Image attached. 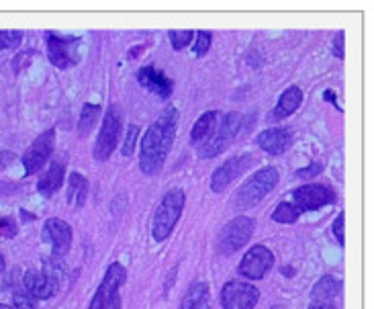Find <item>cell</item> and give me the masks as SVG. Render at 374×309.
<instances>
[{
  "mask_svg": "<svg viewBox=\"0 0 374 309\" xmlns=\"http://www.w3.org/2000/svg\"><path fill=\"white\" fill-rule=\"evenodd\" d=\"M176 125H178V111L176 107L164 109L160 117L148 127L141 143H139V168L144 175L154 177L158 175L172 150L176 139Z\"/></svg>",
  "mask_w": 374,
  "mask_h": 309,
  "instance_id": "cell-1",
  "label": "cell"
},
{
  "mask_svg": "<svg viewBox=\"0 0 374 309\" xmlns=\"http://www.w3.org/2000/svg\"><path fill=\"white\" fill-rule=\"evenodd\" d=\"M184 203H186V195L182 188H172L164 195V199L154 213V219H152V238L156 242H164L170 238V234L174 232V228L182 215Z\"/></svg>",
  "mask_w": 374,
  "mask_h": 309,
  "instance_id": "cell-2",
  "label": "cell"
},
{
  "mask_svg": "<svg viewBox=\"0 0 374 309\" xmlns=\"http://www.w3.org/2000/svg\"><path fill=\"white\" fill-rule=\"evenodd\" d=\"M278 181H280V175H278L276 168L268 166V168L258 170L252 179H248L244 185L239 186V190L235 192L233 205L237 209H250V207L258 205L260 201L266 199L268 192L274 190Z\"/></svg>",
  "mask_w": 374,
  "mask_h": 309,
  "instance_id": "cell-3",
  "label": "cell"
},
{
  "mask_svg": "<svg viewBox=\"0 0 374 309\" xmlns=\"http://www.w3.org/2000/svg\"><path fill=\"white\" fill-rule=\"evenodd\" d=\"M244 129V115L242 113H225L215 127L213 135L201 146L199 156L201 158H215L221 152H225L235 137L239 135V131Z\"/></svg>",
  "mask_w": 374,
  "mask_h": 309,
  "instance_id": "cell-4",
  "label": "cell"
},
{
  "mask_svg": "<svg viewBox=\"0 0 374 309\" xmlns=\"http://www.w3.org/2000/svg\"><path fill=\"white\" fill-rule=\"evenodd\" d=\"M123 133V109L119 105H108L103 127L97 135V143H95V160L97 162H107L110 154L117 150L119 139Z\"/></svg>",
  "mask_w": 374,
  "mask_h": 309,
  "instance_id": "cell-5",
  "label": "cell"
},
{
  "mask_svg": "<svg viewBox=\"0 0 374 309\" xmlns=\"http://www.w3.org/2000/svg\"><path fill=\"white\" fill-rule=\"evenodd\" d=\"M127 281V270L123 268V264L112 262L105 272L103 283L99 285L90 308L88 309H121V287Z\"/></svg>",
  "mask_w": 374,
  "mask_h": 309,
  "instance_id": "cell-6",
  "label": "cell"
},
{
  "mask_svg": "<svg viewBox=\"0 0 374 309\" xmlns=\"http://www.w3.org/2000/svg\"><path fill=\"white\" fill-rule=\"evenodd\" d=\"M254 219L248 215H237L235 219H231L219 234V242H217V252L223 256H231L237 250L246 246L254 234Z\"/></svg>",
  "mask_w": 374,
  "mask_h": 309,
  "instance_id": "cell-7",
  "label": "cell"
},
{
  "mask_svg": "<svg viewBox=\"0 0 374 309\" xmlns=\"http://www.w3.org/2000/svg\"><path fill=\"white\" fill-rule=\"evenodd\" d=\"M46 46H48V58L55 68L66 70L80 62V37L74 35H61L48 31L46 33Z\"/></svg>",
  "mask_w": 374,
  "mask_h": 309,
  "instance_id": "cell-8",
  "label": "cell"
},
{
  "mask_svg": "<svg viewBox=\"0 0 374 309\" xmlns=\"http://www.w3.org/2000/svg\"><path fill=\"white\" fill-rule=\"evenodd\" d=\"M54 148H55V129L54 127H50V129L43 131L41 135H37L35 141H33V143L29 146V150L25 152V156H23L25 175H27V177L37 175V172L46 166V162L52 158Z\"/></svg>",
  "mask_w": 374,
  "mask_h": 309,
  "instance_id": "cell-9",
  "label": "cell"
},
{
  "mask_svg": "<svg viewBox=\"0 0 374 309\" xmlns=\"http://www.w3.org/2000/svg\"><path fill=\"white\" fill-rule=\"evenodd\" d=\"M260 299V291L252 283L229 281L221 289V306L223 309H254Z\"/></svg>",
  "mask_w": 374,
  "mask_h": 309,
  "instance_id": "cell-10",
  "label": "cell"
},
{
  "mask_svg": "<svg viewBox=\"0 0 374 309\" xmlns=\"http://www.w3.org/2000/svg\"><path fill=\"white\" fill-rule=\"evenodd\" d=\"M272 264H274V254L270 252V248L254 246L244 254V258L237 266V272L250 281H260L266 277Z\"/></svg>",
  "mask_w": 374,
  "mask_h": 309,
  "instance_id": "cell-11",
  "label": "cell"
},
{
  "mask_svg": "<svg viewBox=\"0 0 374 309\" xmlns=\"http://www.w3.org/2000/svg\"><path fill=\"white\" fill-rule=\"evenodd\" d=\"M252 162H254L252 154H239V156H233V158L225 160L211 175V190L213 192L225 190L235 179H239L252 166Z\"/></svg>",
  "mask_w": 374,
  "mask_h": 309,
  "instance_id": "cell-12",
  "label": "cell"
},
{
  "mask_svg": "<svg viewBox=\"0 0 374 309\" xmlns=\"http://www.w3.org/2000/svg\"><path fill=\"white\" fill-rule=\"evenodd\" d=\"M335 201H337V195L323 185H303L295 188V192H293V203L301 211H315V209L331 205Z\"/></svg>",
  "mask_w": 374,
  "mask_h": 309,
  "instance_id": "cell-13",
  "label": "cell"
},
{
  "mask_svg": "<svg viewBox=\"0 0 374 309\" xmlns=\"http://www.w3.org/2000/svg\"><path fill=\"white\" fill-rule=\"evenodd\" d=\"M137 80L139 84L150 90L152 94H156L158 99L166 101L168 97H172V90H174V80L170 76H166L160 68L156 66H144L137 70Z\"/></svg>",
  "mask_w": 374,
  "mask_h": 309,
  "instance_id": "cell-14",
  "label": "cell"
},
{
  "mask_svg": "<svg viewBox=\"0 0 374 309\" xmlns=\"http://www.w3.org/2000/svg\"><path fill=\"white\" fill-rule=\"evenodd\" d=\"M23 285H25V291L29 295H33L37 301L39 299H50L54 297L59 289V281L54 275H48V272H39V270H29L25 272L23 277Z\"/></svg>",
  "mask_w": 374,
  "mask_h": 309,
  "instance_id": "cell-15",
  "label": "cell"
},
{
  "mask_svg": "<svg viewBox=\"0 0 374 309\" xmlns=\"http://www.w3.org/2000/svg\"><path fill=\"white\" fill-rule=\"evenodd\" d=\"M256 143L266 154L280 156V154H284L293 146V131L286 129V127H270V129H264L256 137Z\"/></svg>",
  "mask_w": 374,
  "mask_h": 309,
  "instance_id": "cell-16",
  "label": "cell"
},
{
  "mask_svg": "<svg viewBox=\"0 0 374 309\" xmlns=\"http://www.w3.org/2000/svg\"><path fill=\"white\" fill-rule=\"evenodd\" d=\"M46 238L52 242L55 256H63L72 246V228L59 217L46 221Z\"/></svg>",
  "mask_w": 374,
  "mask_h": 309,
  "instance_id": "cell-17",
  "label": "cell"
},
{
  "mask_svg": "<svg viewBox=\"0 0 374 309\" xmlns=\"http://www.w3.org/2000/svg\"><path fill=\"white\" fill-rule=\"evenodd\" d=\"M63 175H66V154H59L52 162L50 170L41 177L37 190L43 195V197H54L55 192L59 190V186L63 185Z\"/></svg>",
  "mask_w": 374,
  "mask_h": 309,
  "instance_id": "cell-18",
  "label": "cell"
},
{
  "mask_svg": "<svg viewBox=\"0 0 374 309\" xmlns=\"http://www.w3.org/2000/svg\"><path fill=\"white\" fill-rule=\"evenodd\" d=\"M301 103H303V90L299 88V86H288L282 94H280V99H278V103H276V107H274V111H272V119L274 121H280V119H286L288 115H293L299 107H301Z\"/></svg>",
  "mask_w": 374,
  "mask_h": 309,
  "instance_id": "cell-19",
  "label": "cell"
},
{
  "mask_svg": "<svg viewBox=\"0 0 374 309\" xmlns=\"http://www.w3.org/2000/svg\"><path fill=\"white\" fill-rule=\"evenodd\" d=\"M180 309H211L209 285L203 283V281L190 285V289L186 291V295L182 299V308Z\"/></svg>",
  "mask_w": 374,
  "mask_h": 309,
  "instance_id": "cell-20",
  "label": "cell"
},
{
  "mask_svg": "<svg viewBox=\"0 0 374 309\" xmlns=\"http://www.w3.org/2000/svg\"><path fill=\"white\" fill-rule=\"evenodd\" d=\"M217 121H219V113H217V111L203 113V115L197 119V123L193 125V133H190L193 143H195V146H203V143L213 135Z\"/></svg>",
  "mask_w": 374,
  "mask_h": 309,
  "instance_id": "cell-21",
  "label": "cell"
},
{
  "mask_svg": "<svg viewBox=\"0 0 374 309\" xmlns=\"http://www.w3.org/2000/svg\"><path fill=\"white\" fill-rule=\"evenodd\" d=\"M339 291H342V281L331 275H325L315 283L311 297H313V301H331L333 297L339 295Z\"/></svg>",
  "mask_w": 374,
  "mask_h": 309,
  "instance_id": "cell-22",
  "label": "cell"
},
{
  "mask_svg": "<svg viewBox=\"0 0 374 309\" xmlns=\"http://www.w3.org/2000/svg\"><path fill=\"white\" fill-rule=\"evenodd\" d=\"M86 195H88V181L80 172H72L70 175V188H68V201L82 207L86 201Z\"/></svg>",
  "mask_w": 374,
  "mask_h": 309,
  "instance_id": "cell-23",
  "label": "cell"
},
{
  "mask_svg": "<svg viewBox=\"0 0 374 309\" xmlns=\"http://www.w3.org/2000/svg\"><path fill=\"white\" fill-rule=\"evenodd\" d=\"M301 213H303V211H301L295 203L282 201V203L276 205V209H274V213H272V219L278 221V223H295Z\"/></svg>",
  "mask_w": 374,
  "mask_h": 309,
  "instance_id": "cell-24",
  "label": "cell"
},
{
  "mask_svg": "<svg viewBox=\"0 0 374 309\" xmlns=\"http://www.w3.org/2000/svg\"><path fill=\"white\" fill-rule=\"evenodd\" d=\"M103 113V109H101V105H90V103H86L84 107H82V113H80V121H78V129H80V135H86L95 123H97V119H99V115Z\"/></svg>",
  "mask_w": 374,
  "mask_h": 309,
  "instance_id": "cell-25",
  "label": "cell"
},
{
  "mask_svg": "<svg viewBox=\"0 0 374 309\" xmlns=\"http://www.w3.org/2000/svg\"><path fill=\"white\" fill-rule=\"evenodd\" d=\"M137 135H139V127L135 123H131L127 127V135L123 139V146H121V154L123 156H131L135 152V146H137Z\"/></svg>",
  "mask_w": 374,
  "mask_h": 309,
  "instance_id": "cell-26",
  "label": "cell"
},
{
  "mask_svg": "<svg viewBox=\"0 0 374 309\" xmlns=\"http://www.w3.org/2000/svg\"><path fill=\"white\" fill-rule=\"evenodd\" d=\"M12 303H14V309H37V299L29 295L25 289H19L12 293Z\"/></svg>",
  "mask_w": 374,
  "mask_h": 309,
  "instance_id": "cell-27",
  "label": "cell"
},
{
  "mask_svg": "<svg viewBox=\"0 0 374 309\" xmlns=\"http://www.w3.org/2000/svg\"><path fill=\"white\" fill-rule=\"evenodd\" d=\"M168 37H170V41H172V48H174L176 52H180V50H184V48L193 41L195 31H170Z\"/></svg>",
  "mask_w": 374,
  "mask_h": 309,
  "instance_id": "cell-28",
  "label": "cell"
},
{
  "mask_svg": "<svg viewBox=\"0 0 374 309\" xmlns=\"http://www.w3.org/2000/svg\"><path fill=\"white\" fill-rule=\"evenodd\" d=\"M23 41V31H0V50L17 48Z\"/></svg>",
  "mask_w": 374,
  "mask_h": 309,
  "instance_id": "cell-29",
  "label": "cell"
},
{
  "mask_svg": "<svg viewBox=\"0 0 374 309\" xmlns=\"http://www.w3.org/2000/svg\"><path fill=\"white\" fill-rule=\"evenodd\" d=\"M211 39H213V35L209 33V31H199L197 33V43H195V54L201 58V56H205L207 52H209V48H211Z\"/></svg>",
  "mask_w": 374,
  "mask_h": 309,
  "instance_id": "cell-30",
  "label": "cell"
},
{
  "mask_svg": "<svg viewBox=\"0 0 374 309\" xmlns=\"http://www.w3.org/2000/svg\"><path fill=\"white\" fill-rule=\"evenodd\" d=\"M17 232H19V228H17V221H14V219H10V217L0 219V238H4V240L14 238Z\"/></svg>",
  "mask_w": 374,
  "mask_h": 309,
  "instance_id": "cell-31",
  "label": "cell"
},
{
  "mask_svg": "<svg viewBox=\"0 0 374 309\" xmlns=\"http://www.w3.org/2000/svg\"><path fill=\"white\" fill-rule=\"evenodd\" d=\"M344 221H346V215H344V213H339L337 219L333 221V236L337 238V244H339V246H344V242H346V236H344Z\"/></svg>",
  "mask_w": 374,
  "mask_h": 309,
  "instance_id": "cell-32",
  "label": "cell"
},
{
  "mask_svg": "<svg viewBox=\"0 0 374 309\" xmlns=\"http://www.w3.org/2000/svg\"><path fill=\"white\" fill-rule=\"evenodd\" d=\"M321 170H323V164H321V162H313L311 166H307V168H303V170H297V177H303V179L317 177Z\"/></svg>",
  "mask_w": 374,
  "mask_h": 309,
  "instance_id": "cell-33",
  "label": "cell"
},
{
  "mask_svg": "<svg viewBox=\"0 0 374 309\" xmlns=\"http://www.w3.org/2000/svg\"><path fill=\"white\" fill-rule=\"evenodd\" d=\"M333 56L339 58V60H344V56H346V52H344V33L342 31L333 39Z\"/></svg>",
  "mask_w": 374,
  "mask_h": 309,
  "instance_id": "cell-34",
  "label": "cell"
},
{
  "mask_svg": "<svg viewBox=\"0 0 374 309\" xmlns=\"http://www.w3.org/2000/svg\"><path fill=\"white\" fill-rule=\"evenodd\" d=\"M14 160V154L12 152H0V166H6Z\"/></svg>",
  "mask_w": 374,
  "mask_h": 309,
  "instance_id": "cell-35",
  "label": "cell"
},
{
  "mask_svg": "<svg viewBox=\"0 0 374 309\" xmlns=\"http://www.w3.org/2000/svg\"><path fill=\"white\" fill-rule=\"evenodd\" d=\"M311 309H337L331 301H313Z\"/></svg>",
  "mask_w": 374,
  "mask_h": 309,
  "instance_id": "cell-36",
  "label": "cell"
},
{
  "mask_svg": "<svg viewBox=\"0 0 374 309\" xmlns=\"http://www.w3.org/2000/svg\"><path fill=\"white\" fill-rule=\"evenodd\" d=\"M10 190H17V186L6 185V183H0V195H8Z\"/></svg>",
  "mask_w": 374,
  "mask_h": 309,
  "instance_id": "cell-37",
  "label": "cell"
},
{
  "mask_svg": "<svg viewBox=\"0 0 374 309\" xmlns=\"http://www.w3.org/2000/svg\"><path fill=\"white\" fill-rule=\"evenodd\" d=\"M144 54V46H137L131 54H129V58H135V56H141Z\"/></svg>",
  "mask_w": 374,
  "mask_h": 309,
  "instance_id": "cell-38",
  "label": "cell"
},
{
  "mask_svg": "<svg viewBox=\"0 0 374 309\" xmlns=\"http://www.w3.org/2000/svg\"><path fill=\"white\" fill-rule=\"evenodd\" d=\"M325 101H329V103L335 105V94H333V90H325Z\"/></svg>",
  "mask_w": 374,
  "mask_h": 309,
  "instance_id": "cell-39",
  "label": "cell"
},
{
  "mask_svg": "<svg viewBox=\"0 0 374 309\" xmlns=\"http://www.w3.org/2000/svg\"><path fill=\"white\" fill-rule=\"evenodd\" d=\"M293 272H295V270H293L291 266H284V268H282V275H293Z\"/></svg>",
  "mask_w": 374,
  "mask_h": 309,
  "instance_id": "cell-40",
  "label": "cell"
},
{
  "mask_svg": "<svg viewBox=\"0 0 374 309\" xmlns=\"http://www.w3.org/2000/svg\"><path fill=\"white\" fill-rule=\"evenodd\" d=\"M4 266H6V262H4V258H2V254H0V272L4 270Z\"/></svg>",
  "mask_w": 374,
  "mask_h": 309,
  "instance_id": "cell-41",
  "label": "cell"
},
{
  "mask_svg": "<svg viewBox=\"0 0 374 309\" xmlns=\"http://www.w3.org/2000/svg\"><path fill=\"white\" fill-rule=\"evenodd\" d=\"M0 309H14V308H8V306H4V303H0Z\"/></svg>",
  "mask_w": 374,
  "mask_h": 309,
  "instance_id": "cell-42",
  "label": "cell"
},
{
  "mask_svg": "<svg viewBox=\"0 0 374 309\" xmlns=\"http://www.w3.org/2000/svg\"><path fill=\"white\" fill-rule=\"evenodd\" d=\"M270 309H284L282 306H274V308H270Z\"/></svg>",
  "mask_w": 374,
  "mask_h": 309,
  "instance_id": "cell-43",
  "label": "cell"
}]
</instances>
